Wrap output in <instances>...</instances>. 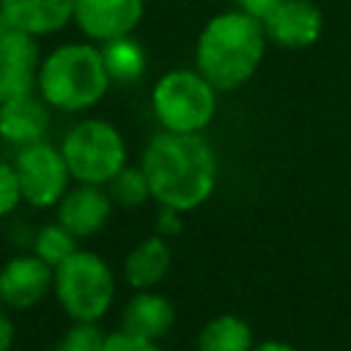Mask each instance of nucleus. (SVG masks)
I'll list each match as a JSON object with an SVG mask.
<instances>
[{
	"label": "nucleus",
	"mask_w": 351,
	"mask_h": 351,
	"mask_svg": "<svg viewBox=\"0 0 351 351\" xmlns=\"http://www.w3.org/2000/svg\"><path fill=\"white\" fill-rule=\"evenodd\" d=\"M0 25H3V8H0Z\"/></svg>",
	"instance_id": "nucleus-28"
},
{
	"label": "nucleus",
	"mask_w": 351,
	"mask_h": 351,
	"mask_svg": "<svg viewBox=\"0 0 351 351\" xmlns=\"http://www.w3.org/2000/svg\"><path fill=\"white\" fill-rule=\"evenodd\" d=\"M252 351H299V348L285 340H263V343H255Z\"/></svg>",
	"instance_id": "nucleus-27"
},
{
	"label": "nucleus",
	"mask_w": 351,
	"mask_h": 351,
	"mask_svg": "<svg viewBox=\"0 0 351 351\" xmlns=\"http://www.w3.org/2000/svg\"><path fill=\"white\" fill-rule=\"evenodd\" d=\"M22 200V186L14 170V162H3L0 159V217H8Z\"/></svg>",
	"instance_id": "nucleus-22"
},
{
	"label": "nucleus",
	"mask_w": 351,
	"mask_h": 351,
	"mask_svg": "<svg viewBox=\"0 0 351 351\" xmlns=\"http://www.w3.org/2000/svg\"><path fill=\"white\" fill-rule=\"evenodd\" d=\"M52 293L71 321L99 324L115 302V274L101 255L74 250L60 266H55Z\"/></svg>",
	"instance_id": "nucleus-4"
},
{
	"label": "nucleus",
	"mask_w": 351,
	"mask_h": 351,
	"mask_svg": "<svg viewBox=\"0 0 351 351\" xmlns=\"http://www.w3.org/2000/svg\"><path fill=\"white\" fill-rule=\"evenodd\" d=\"M14 170L22 186V200L33 208H55L71 181V170L60 145H52L49 140L19 145Z\"/></svg>",
	"instance_id": "nucleus-7"
},
{
	"label": "nucleus",
	"mask_w": 351,
	"mask_h": 351,
	"mask_svg": "<svg viewBox=\"0 0 351 351\" xmlns=\"http://www.w3.org/2000/svg\"><path fill=\"white\" fill-rule=\"evenodd\" d=\"M266 47L269 38L263 22L241 8H228L200 27L195 41V69L217 90H236L255 77Z\"/></svg>",
	"instance_id": "nucleus-2"
},
{
	"label": "nucleus",
	"mask_w": 351,
	"mask_h": 351,
	"mask_svg": "<svg viewBox=\"0 0 351 351\" xmlns=\"http://www.w3.org/2000/svg\"><path fill=\"white\" fill-rule=\"evenodd\" d=\"M110 186V197L126 208H137L143 206L145 200H151V186H148V178L143 173V167H123L118 176H112V181L107 184Z\"/></svg>",
	"instance_id": "nucleus-20"
},
{
	"label": "nucleus",
	"mask_w": 351,
	"mask_h": 351,
	"mask_svg": "<svg viewBox=\"0 0 351 351\" xmlns=\"http://www.w3.org/2000/svg\"><path fill=\"white\" fill-rule=\"evenodd\" d=\"M112 214V197L99 184H77L69 186L60 203L55 206L58 222L71 230L77 239H88L99 233Z\"/></svg>",
	"instance_id": "nucleus-12"
},
{
	"label": "nucleus",
	"mask_w": 351,
	"mask_h": 351,
	"mask_svg": "<svg viewBox=\"0 0 351 351\" xmlns=\"http://www.w3.org/2000/svg\"><path fill=\"white\" fill-rule=\"evenodd\" d=\"M74 250H77V236L71 230H66L58 219L44 225V228H38V233L33 239V255H38L52 269L60 266Z\"/></svg>",
	"instance_id": "nucleus-19"
},
{
	"label": "nucleus",
	"mask_w": 351,
	"mask_h": 351,
	"mask_svg": "<svg viewBox=\"0 0 351 351\" xmlns=\"http://www.w3.org/2000/svg\"><path fill=\"white\" fill-rule=\"evenodd\" d=\"M3 25L36 38L63 30L74 19V0H0Z\"/></svg>",
	"instance_id": "nucleus-13"
},
{
	"label": "nucleus",
	"mask_w": 351,
	"mask_h": 351,
	"mask_svg": "<svg viewBox=\"0 0 351 351\" xmlns=\"http://www.w3.org/2000/svg\"><path fill=\"white\" fill-rule=\"evenodd\" d=\"M60 151L77 184L107 186L112 176L126 167V140L104 118H85L74 123L63 134Z\"/></svg>",
	"instance_id": "nucleus-6"
},
{
	"label": "nucleus",
	"mask_w": 351,
	"mask_h": 351,
	"mask_svg": "<svg viewBox=\"0 0 351 351\" xmlns=\"http://www.w3.org/2000/svg\"><path fill=\"white\" fill-rule=\"evenodd\" d=\"M170 269V244L165 236H148L137 241L123 261V280L134 291H148L165 280Z\"/></svg>",
	"instance_id": "nucleus-16"
},
{
	"label": "nucleus",
	"mask_w": 351,
	"mask_h": 351,
	"mask_svg": "<svg viewBox=\"0 0 351 351\" xmlns=\"http://www.w3.org/2000/svg\"><path fill=\"white\" fill-rule=\"evenodd\" d=\"M252 329L239 315H217L197 335V351H252Z\"/></svg>",
	"instance_id": "nucleus-17"
},
{
	"label": "nucleus",
	"mask_w": 351,
	"mask_h": 351,
	"mask_svg": "<svg viewBox=\"0 0 351 351\" xmlns=\"http://www.w3.org/2000/svg\"><path fill=\"white\" fill-rule=\"evenodd\" d=\"M112 80L96 41H66L41 58L38 96L60 112H82L96 107Z\"/></svg>",
	"instance_id": "nucleus-3"
},
{
	"label": "nucleus",
	"mask_w": 351,
	"mask_h": 351,
	"mask_svg": "<svg viewBox=\"0 0 351 351\" xmlns=\"http://www.w3.org/2000/svg\"><path fill=\"white\" fill-rule=\"evenodd\" d=\"M38 69L41 52L36 36L0 25V101L36 93Z\"/></svg>",
	"instance_id": "nucleus-8"
},
{
	"label": "nucleus",
	"mask_w": 351,
	"mask_h": 351,
	"mask_svg": "<svg viewBox=\"0 0 351 351\" xmlns=\"http://www.w3.org/2000/svg\"><path fill=\"white\" fill-rule=\"evenodd\" d=\"M101 55H104V66H107L112 82L129 85V82H137L145 71V52L132 36L104 41Z\"/></svg>",
	"instance_id": "nucleus-18"
},
{
	"label": "nucleus",
	"mask_w": 351,
	"mask_h": 351,
	"mask_svg": "<svg viewBox=\"0 0 351 351\" xmlns=\"http://www.w3.org/2000/svg\"><path fill=\"white\" fill-rule=\"evenodd\" d=\"M217 88L197 69H173L151 88V110L162 129L203 134L217 115Z\"/></svg>",
	"instance_id": "nucleus-5"
},
{
	"label": "nucleus",
	"mask_w": 351,
	"mask_h": 351,
	"mask_svg": "<svg viewBox=\"0 0 351 351\" xmlns=\"http://www.w3.org/2000/svg\"><path fill=\"white\" fill-rule=\"evenodd\" d=\"M49 104L36 93L0 101V137L11 145H27L44 140L49 129Z\"/></svg>",
	"instance_id": "nucleus-14"
},
{
	"label": "nucleus",
	"mask_w": 351,
	"mask_h": 351,
	"mask_svg": "<svg viewBox=\"0 0 351 351\" xmlns=\"http://www.w3.org/2000/svg\"><path fill=\"white\" fill-rule=\"evenodd\" d=\"M140 167L148 178L151 200L184 214L200 208L217 186V154L203 134L156 132L143 151Z\"/></svg>",
	"instance_id": "nucleus-1"
},
{
	"label": "nucleus",
	"mask_w": 351,
	"mask_h": 351,
	"mask_svg": "<svg viewBox=\"0 0 351 351\" xmlns=\"http://www.w3.org/2000/svg\"><path fill=\"white\" fill-rule=\"evenodd\" d=\"M104 332L90 321H74V326L60 337L55 351H101Z\"/></svg>",
	"instance_id": "nucleus-21"
},
{
	"label": "nucleus",
	"mask_w": 351,
	"mask_h": 351,
	"mask_svg": "<svg viewBox=\"0 0 351 351\" xmlns=\"http://www.w3.org/2000/svg\"><path fill=\"white\" fill-rule=\"evenodd\" d=\"M11 343H14V321L5 304H0V351H11Z\"/></svg>",
	"instance_id": "nucleus-26"
},
{
	"label": "nucleus",
	"mask_w": 351,
	"mask_h": 351,
	"mask_svg": "<svg viewBox=\"0 0 351 351\" xmlns=\"http://www.w3.org/2000/svg\"><path fill=\"white\" fill-rule=\"evenodd\" d=\"M184 211L178 208H170V206H159V217H156V233L170 239V236H178L181 228H184Z\"/></svg>",
	"instance_id": "nucleus-24"
},
{
	"label": "nucleus",
	"mask_w": 351,
	"mask_h": 351,
	"mask_svg": "<svg viewBox=\"0 0 351 351\" xmlns=\"http://www.w3.org/2000/svg\"><path fill=\"white\" fill-rule=\"evenodd\" d=\"M261 22L269 44L282 49H307L324 33V14L313 0H280Z\"/></svg>",
	"instance_id": "nucleus-11"
},
{
	"label": "nucleus",
	"mask_w": 351,
	"mask_h": 351,
	"mask_svg": "<svg viewBox=\"0 0 351 351\" xmlns=\"http://www.w3.org/2000/svg\"><path fill=\"white\" fill-rule=\"evenodd\" d=\"M55 269L38 255H14L0 269V304L11 310H30L52 293Z\"/></svg>",
	"instance_id": "nucleus-10"
},
{
	"label": "nucleus",
	"mask_w": 351,
	"mask_h": 351,
	"mask_svg": "<svg viewBox=\"0 0 351 351\" xmlns=\"http://www.w3.org/2000/svg\"><path fill=\"white\" fill-rule=\"evenodd\" d=\"M145 16V0H74L77 30L96 44L132 36Z\"/></svg>",
	"instance_id": "nucleus-9"
},
{
	"label": "nucleus",
	"mask_w": 351,
	"mask_h": 351,
	"mask_svg": "<svg viewBox=\"0 0 351 351\" xmlns=\"http://www.w3.org/2000/svg\"><path fill=\"white\" fill-rule=\"evenodd\" d=\"M101 351H162V348H159L156 340H148V337L132 335L126 329H118V332L104 335Z\"/></svg>",
	"instance_id": "nucleus-23"
},
{
	"label": "nucleus",
	"mask_w": 351,
	"mask_h": 351,
	"mask_svg": "<svg viewBox=\"0 0 351 351\" xmlns=\"http://www.w3.org/2000/svg\"><path fill=\"white\" fill-rule=\"evenodd\" d=\"M176 321V307L167 296L156 293V291H137L121 315V329L148 337V340H159L173 329Z\"/></svg>",
	"instance_id": "nucleus-15"
},
{
	"label": "nucleus",
	"mask_w": 351,
	"mask_h": 351,
	"mask_svg": "<svg viewBox=\"0 0 351 351\" xmlns=\"http://www.w3.org/2000/svg\"><path fill=\"white\" fill-rule=\"evenodd\" d=\"M233 3H236V8H241V11H247V14L258 16V19H263L280 0H233Z\"/></svg>",
	"instance_id": "nucleus-25"
}]
</instances>
